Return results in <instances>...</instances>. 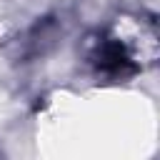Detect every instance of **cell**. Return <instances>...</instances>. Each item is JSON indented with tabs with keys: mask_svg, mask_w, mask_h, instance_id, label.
Masks as SVG:
<instances>
[{
	"mask_svg": "<svg viewBox=\"0 0 160 160\" xmlns=\"http://www.w3.org/2000/svg\"><path fill=\"white\" fill-rule=\"evenodd\" d=\"M98 70L102 72H112V75H122L128 70H132V60L128 55V48L120 40H108L102 42V48L98 50V60H95Z\"/></svg>",
	"mask_w": 160,
	"mask_h": 160,
	"instance_id": "1",
	"label": "cell"
}]
</instances>
